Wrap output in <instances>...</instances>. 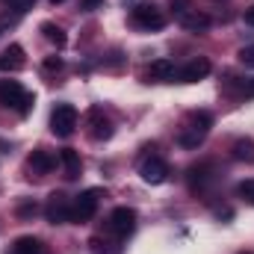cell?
<instances>
[{
  "label": "cell",
  "instance_id": "obj_19",
  "mask_svg": "<svg viewBox=\"0 0 254 254\" xmlns=\"http://www.w3.org/2000/svg\"><path fill=\"white\" fill-rule=\"evenodd\" d=\"M42 33H45V39H48V42H54L60 51L68 45V36H65V30H63V27H57V24H42Z\"/></svg>",
  "mask_w": 254,
  "mask_h": 254
},
{
  "label": "cell",
  "instance_id": "obj_1",
  "mask_svg": "<svg viewBox=\"0 0 254 254\" xmlns=\"http://www.w3.org/2000/svg\"><path fill=\"white\" fill-rule=\"evenodd\" d=\"M0 104L18 110L21 116H27V113L33 110L36 98H33V92H27L21 83H15V80H3V83H0Z\"/></svg>",
  "mask_w": 254,
  "mask_h": 254
},
{
  "label": "cell",
  "instance_id": "obj_27",
  "mask_svg": "<svg viewBox=\"0 0 254 254\" xmlns=\"http://www.w3.org/2000/svg\"><path fill=\"white\" fill-rule=\"evenodd\" d=\"M15 21H18L15 15H12V18H9V15H3V18H0V33H6L9 27H15Z\"/></svg>",
  "mask_w": 254,
  "mask_h": 254
},
{
  "label": "cell",
  "instance_id": "obj_5",
  "mask_svg": "<svg viewBox=\"0 0 254 254\" xmlns=\"http://www.w3.org/2000/svg\"><path fill=\"white\" fill-rule=\"evenodd\" d=\"M45 216L51 225H68L71 222V201L65 198L63 192H54L45 204Z\"/></svg>",
  "mask_w": 254,
  "mask_h": 254
},
{
  "label": "cell",
  "instance_id": "obj_31",
  "mask_svg": "<svg viewBox=\"0 0 254 254\" xmlns=\"http://www.w3.org/2000/svg\"><path fill=\"white\" fill-rule=\"evenodd\" d=\"M51 3H65V0H51Z\"/></svg>",
  "mask_w": 254,
  "mask_h": 254
},
{
  "label": "cell",
  "instance_id": "obj_14",
  "mask_svg": "<svg viewBox=\"0 0 254 254\" xmlns=\"http://www.w3.org/2000/svg\"><path fill=\"white\" fill-rule=\"evenodd\" d=\"M207 184H213V166H210V163L192 166V169H190V187H192V192H201Z\"/></svg>",
  "mask_w": 254,
  "mask_h": 254
},
{
  "label": "cell",
  "instance_id": "obj_25",
  "mask_svg": "<svg viewBox=\"0 0 254 254\" xmlns=\"http://www.w3.org/2000/svg\"><path fill=\"white\" fill-rule=\"evenodd\" d=\"M240 195H243L249 204H254V181H243V184H240Z\"/></svg>",
  "mask_w": 254,
  "mask_h": 254
},
{
  "label": "cell",
  "instance_id": "obj_29",
  "mask_svg": "<svg viewBox=\"0 0 254 254\" xmlns=\"http://www.w3.org/2000/svg\"><path fill=\"white\" fill-rule=\"evenodd\" d=\"M240 92H243L246 98H254V80H246V83L240 86Z\"/></svg>",
  "mask_w": 254,
  "mask_h": 254
},
{
  "label": "cell",
  "instance_id": "obj_6",
  "mask_svg": "<svg viewBox=\"0 0 254 254\" xmlns=\"http://www.w3.org/2000/svg\"><path fill=\"white\" fill-rule=\"evenodd\" d=\"M136 228V210L130 207H116L113 216H110V231L119 237V240H127Z\"/></svg>",
  "mask_w": 254,
  "mask_h": 254
},
{
  "label": "cell",
  "instance_id": "obj_16",
  "mask_svg": "<svg viewBox=\"0 0 254 254\" xmlns=\"http://www.w3.org/2000/svg\"><path fill=\"white\" fill-rule=\"evenodd\" d=\"M60 163L65 166V178H68V181H74V178L80 175V169H83V163H80V154H77L74 148H65L63 154H60Z\"/></svg>",
  "mask_w": 254,
  "mask_h": 254
},
{
  "label": "cell",
  "instance_id": "obj_12",
  "mask_svg": "<svg viewBox=\"0 0 254 254\" xmlns=\"http://www.w3.org/2000/svg\"><path fill=\"white\" fill-rule=\"evenodd\" d=\"M27 166H30L33 172H39V175H48V172L57 166V160H54V154H51V151H45V148H36V151L27 157Z\"/></svg>",
  "mask_w": 254,
  "mask_h": 254
},
{
  "label": "cell",
  "instance_id": "obj_10",
  "mask_svg": "<svg viewBox=\"0 0 254 254\" xmlns=\"http://www.w3.org/2000/svg\"><path fill=\"white\" fill-rule=\"evenodd\" d=\"M24 65H27V57H24V48L21 45H9L0 54V71H21Z\"/></svg>",
  "mask_w": 254,
  "mask_h": 254
},
{
  "label": "cell",
  "instance_id": "obj_18",
  "mask_svg": "<svg viewBox=\"0 0 254 254\" xmlns=\"http://www.w3.org/2000/svg\"><path fill=\"white\" fill-rule=\"evenodd\" d=\"M231 154L240 163H254V139H237L234 148H231Z\"/></svg>",
  "mask_w": 254,
  "mask_h": 254
},
{
  "label": "cell",
  "instance_id": "obj_32",
  "mask_svg": "<svg viewBox=\"0 0 254 254\" xmlns=\"http://www.w3.org/2000/svg\"><path fill=\"white\" fill-rule=\"evenodd\" d=\"M246 254H249V252H246Z\"/></svg>",
  "mask_w": 254,
  "mask_h": 254
},
{
  "label": "cell",
  "instance_id": "obj_15",
  "mask_svg": "<svg viewBox=\"0 0 254 254\" xmlns=\"http://www.w3.org/2000/svg\"><path fill=\"white\" fill-rule=\"evenodd\" d=\"M9 254H45V246H42V240H36V237H18V240L12 243Z\"/></svg>",
  "mask_w": 254,
  "mask_h": 254
},
{
  "label": "cell",
  "instance_id": "obj_2",
  "mask_svg": "<svg viewBox=\"0 0 254 254\" xmlns=\"http://www.w3.org/2000/svg\"><path fill=\"white\" fill-rule=\"evenodd\" d=\"M98 201H101V190H86L77 195V201L71 204V222L74 225H86L95 219L98 213Z\"/></svg>",
  "mask_w": 254,
  "mask_h": 254
},
{
  "label": "cell",
  "instance_id": "obj_17",
  "mask_svg": "<svg viewBox=\"0 0 254 254\" xmlns=\"http://www.w3.org/2000/svg\"><path fill=\"white\" fill-rule=\"evenodd\" d=\"M210 125H213V116L204 113V110H198V113H190V116H187V130H195V133H201V136H207Z\"/></svg>",
  "mask_w": 254,
  "mask_h": 254
},
{
  "label": "cell",
  "instance_id": "obj_26",
  "mask_svg": "<svg viewBox=\"0 0 254 254\" xmlns=\"http://www.w3.org/2000/svg\"><path fill=\"white\" fill-rule=\"evenodd\" d=\"M45 71H63V60L60 57H48L45 60Z\"/></svg>",
  "mask_w": 254,
  "mask_h": 254
},
{
  "label": "cell",
  "instance_id": "obj_22",
  "mask_svg": "<svg viewBox=\"0 0 254 254\" xmlns=\"http://www.w3.org/2000/svg\"><path fill=\"white\" fill-rule=\"evenodd\" d=\"M190 9H192V0H172V12L178 15V21H181Z\"/></svg>",
  "mask_w": 254,
  "mask_h": 254
},
{
  "label": "cell",
  "instance_id": "obj_7",
  "mask_svg": "<svg viewBox=\"0 0 254 254\" xmlns=\"http://www.w3.org/2000/svg\"><path fill=\"white\" fill-rule=\"evenodd\" d=\"M139 175H142V181H145V184L160 187V184H166V181H169V163H166V160H160V157H151V160H145V163L139 166Z\"/></svg>",
  "mask_w": 254,
  "mask_h": 254
},
{
  "label": "cell",
  "instance_id": "obj_30",
  "mask_svg": "<svg viewBox=\"0 0 254 254\" xmlns=\"http://www.w3.org/2000/svg\"><path fill=\"white\" fill-rule=\"evenodd\" d=\"M243 18H246V24H249V27H254V6L246 9V15H243Z\"/></svg>",
  "mask_w": 254,
  "mask_h": 254
},
{
  "label": "cell",
  "instance_id": "obj_8",
  "mask_svg": "<svg viewBox=\"0 0 254 254\" xmlns=\"http://www.w3.org/2000/svg\"><path fill=\"white\" fill-rule=\"evenodd\" d=\"M89 136L98 139V142L113 136V125H110V119L104 116L101 107H92V110H89Z\"/></svg>",
  "mask_w": 254,
  "mask_h": 254
},
{
  "label": "cell",
  "instance_id": "obj_24",
  "mask_svg": "<svg viewBox=\"0 0 254 254\" xmlns=\"http://www.w3.org/2000/svg\"><path fill=\"white\" fill-rule=\"evenodd\" d=\"M36 210H39V207H36V201H21V204H18V216H21V219L36 216Z\"/></svg>",
  "mask_w": 254,
  "mask_h": 254
},
{
  "label": "cell",
  "instance_id": "obj_20",
  "mask_svg": "<svg viewBox=\"0 0 254 254\" xmlns=\"http://www.w3.org/2000/svg\"><path fill=\"white\" fill-rule=\"evenodd\" d=\"M178 142H181L184 148H198V145L204 142V136H201V133H195V130H187V127H184V133H181V139H178Z\"/></svg>",
  "mask_w": 254,
  "mask_h": 254
},
{
  "label": "cell",
  "instance_id": "obj_11",
  "mask_svg": "<svg viewBox=\"0 0 254 254\" xmlns=\"http://www.w3.org/2000/svg\"><path fill=\"white\" fill-rule=\"evenodd\" d=\"M210 15L207 12H201V9H190L184 18H181V27L184 30H190V33H204V30H210Z\"/></svg>",
  "mask_w": 254,
  "mask_h": 254
},
{
  "label": "cell",
  "instance_id": "obj_13",
  "mask_svg": "<svg viewBox=\"0 0 254 254\" xmlns=\"http://www.w3.org/2000/svg\"><path fill=\"white\" fill-rule=\"evenodd\" d=\"M148 80H154V83L175 80V63L172 60H154V63L148 65Z\"/></svg>",
  "mask_w": 254,
  "mask_h": 254
},
{
  "label": "cell",
  "instance_id": "obj_21",
  "mask_svg": "<svg viewBox=\"0 0 254 254\" xmlns=\"http://www.w3.org/2000/svg\"><path fill=\"white\" fill-rule=\"evenodd\" d=\"M6 6H9L15 15H24V12H30V9L36 6V0H6Z\"/></svg>",
  "mask_w": 254,
  "mask_h": 254
},
{
  "label": "cell",
  "instance_id": "obj_9",
  "mask_svg": "<svg viewBox=\"0 0 254 254\" xmlns=\"http://www.w3.org/2000/svg\"><path fill=\"white\" fill-rule=\"evenodd\" d=\"M210 60H204V57H198V60H192V63H187L181 71H178V80L181 83H198V80H204L207 74H210Z\"/></svg>",
  "mask_w": 254,
  "mask_h": 254
},
{
  "label": "cell",
  "instance_id": "obj_28",
  "mask_svg": "<svg viewBox=\"0 0 254 254\" xmlns=\"http://www.w3.org/2000/svg\"><path fill=\"white\" fill-rule=\"evenodd\" d=\"M80 6H83L86 12H92V9H98V6H104V0H80Z\"/></svg>",
  "mask_w": 254,
  "mask_h": 254
},
{
  "label": "cell",
  "instance_id": "obj_4",
  "mask_svg": "<svg viewBox=\"0 0 254 254\" xmlns=\"http://www.w3.org/2000/svg\"><path fill=\"white\" fill-rule=\"evenodd\" d=\"M74 127H77V110H74L71 104H60V107L51 113V130L65 139V136L74 133Z\"/></svg>",
  "mask_w": 254,
  "mask_h": 254
},
{
  "label": "cell",
  "instance_id": "obj_3",
  "mask_svg": "<svg viewBox=\"0 0 254 254\" xmlns=\"http://www.w3.org/2000/svg\"><path fill=\"white\" fill-rule=\"evenodd\" d=\"M133 24L142 27V30H163L166 27V15L154 3H139L133 9Z\"/></svg>",
  "mask_w": 254,
  "mask_h": 254
},
{
  "label": "cell",
  "instance_id": "obj_23",
  "mask_svg": "<svg viewBox=\"0 0 254 254\" xmlns=\"http://www.w3.org/2000/svg\"><path fill=\"white\" fill-rule=\"evenodd\" d=\"M237 57H240V63L246 65V68H254V45H246Z\"/></svg>",
  "mask_w": 254,
  "mask_h": 254
}]
</instances>
